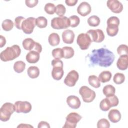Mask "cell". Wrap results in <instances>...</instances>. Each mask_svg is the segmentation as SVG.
<instances>
[{"label":"cell","instance_id":"cell-1","mask_svg":"<svg viewBox=\"0 0 128 128\" xmlns=\"http://www.w3.org/2000/svg\"><path fill=\"white\" fill-rule=\"evenodd\" d=\"M114 58L112 52L103 48L94 49L89 54L90 61L92 65H97L104 68L110 66L114 62Z\"/></svg>","mask_w":128,"mask_h":128},{"label":"cell","instance_id":"cell-2","mask_svg":"<svg viewBox=\"0 0 128 128\" xmlns=\"http://www.w3.org/2000/svg\"><path fill=\"white\" fill-rule=\"evenodd\" d=\"M20 52V47L18 45L14 44L10 47H7L2 51L0 54V58L2 62L12 60L18 57Z\"/></svg>","mask_w":128,"mask_h":128},{"label":"cell","instance_id":"cell-3","mask_svg":"<svg viewBox=\"0 0 128 128\" xmlns=\"http://www.w3.org/2000/svg\"><path fill=\"white\" fill-rule=\"evenodd\" d=\"M16 111L14 104L10 102H6L0 109V120L2 122L8 121L14 112Z\"/></svg>","mask_w":128,"mask_h":128},{"label":"cell","instance_id":"cell-4","mask_svg":"<svg viewBox=\"0 0 128 128\" xmlns=\"http://www.w3.org/2000/svg\"><path fill=\"white\" fill-rule=\"evenodd\" d=\"M51 26L56 30L66 28L70 26V22L66 16L54 18L51 20Z\"/></svg>","mask_w":128,"mask_h":128},{"label":"cell","instance_id":"cell-5","mask_svg":"<svg viewBox=\"0 0 128 128\" xmlns=\"http://www.w3.org/2000/svg\"><path fill=\"white\" fill-rule=\"evenodd\" d=\"M79 94L85 102H90L96 98V92L87 86H82L79 90Z\"/></svg>","mask_w":128,"mask_h":128},{"label":"cell","instance_id":"cell-6","mask_svg":"<svg viewBox=\"0 0 128 128\" xmlns=\"http://www.w3.org/2000/svg\"><path fill=\"white\" fill-rule=\"evenodd\" d=\"M82 116L76 112L70 113L66 117V121L63 128H74L76 124L82 119Z\"/></svg>","mask_w":128,"mask_h":128},{"label":"cell","instance_id":"cell-7","mask_svg":"<svg viewBox=\"0 0 128 128\" xmlns=\"http://www.w3.org/2000/svg\"><path fill=\"white\" fill-rule=\"evenodd\" d=\"M92 42L90 36L86 33H82L78 36L76 42L82 50L88 49Z\"/></svg>","mask_w":128,"mask_h":128},{"label":"cell","instance_id":"cell-8","mask_svg":"<svg viewBox=\"0 0 128 128\" xmlns=\"http://www.w3.org/2000/svg\"><path fill=\"white\" fill-rule=\"evenodd\" d=\"M36 20L34 17H29L25 19L22 24V30L26 34H30L33 32L34 29L36 26Z\"/></svg>","mask_w":128,"mask_h":128},{"label":"cell","instance_id":"cell-9","mask_svg":"<svg viewBox=\"0 0 128 128\" xmlns=\"http://www.w3.org/2000/svg\"><path fill=\"white\" fill-rule=\"evenodd\" d=\"M86 34L90 36L92 42H101L104 38V32L100 29L90 30L87 31Z\"/></svg>","mask_w":128,"mask_h":128},{"label":"cell","instance_id":"cell-10","mask_svg":"<svg viewBox=\"0 0 128 128\" xmlns=\"http://www.w3.org/2000/svg\"><path fill=\"white\" fill-rule=\"evenodd\" d=\"M14 108L17 113H28L32 110V105L30 102L27 101H17L15 102Z\"/></svg>","mask_w":128,"mask_h":128},{"label":"cell","instance_id":"cell-11","mask_svg":"<svg viewBox=\"0 0 128 128\" xmlns=\"http://www.w3.org/2000/svg\"><path fill=\"white\" fill-rule=\"evenodd\" d=\"M78 78L79 75L78 72L75 70H72L66 75L64 80V83L68 86H74L78 80Z\"/></svg>","mask_w":128,"mask_h":128},{"label":"cell","instance_id":"cell-12","mask_svg":"<svg viewBox=\"0 0 128 128\" xmlns=\"http://www.w3.org/2000/svg\"><path fill=\"white\" fill-rule=\"evenodd\" d=\"M108 8L114 13L119 14L123 10V6L122 2L118 0H108L106 2Z\"/></svg>","mask_w":128,"mask_h":128},{"label":"cell","instance_id":"cell-13","mask_svg":"<svg viewBox=\"0 0 128 128\" xmlns=\"http://www.w3.org/2000/svg\"><path fill=\"white\" fill-rule=\"evenodd\" d=\"M77 12L81 16H86L90 14L92 10V8L90 4L86 2H81L77 8Z\"/></svg>","mask_w":128,"mask_h":128},{"label":"cell","instance_id":"cell-14","mask_svg":"<svg viewBox=\"0 0 128 128\" xmlns=\"http://www.w3.org/2000/svg\"><path fill=\"white\" fill-rule=\"evenodd\" d=\"M66 103L72 108L78 109L81 104L79 98L76 96H70L66 98Z\"/></svg>","mask_w":128,"mask_h":128},{"label":"cell","instance_id":"cell-15","mask_svg":"<svg viewBox=\"0 0 128 128\" xmlns=\"http://www.w3.org/2000/svg\"><path fill=\"white\" fill-rule=\"evenodd\" d=\"M62 38L63 42L68 44H71L74 42V34L70 30H66L62 33Z\"/></svg>","mask_w":128,"mask_h":128},{"label":"cell","instance_id":"cell-16","mask_svg":"<svg viewBox=\"0 0 128 128\" xmlns=\"http://www.w3.org/2000/svg\"><path fill=\"white\" fill-rule=\"evenodd\" d=\"M118 68L122 70L127 69L128 66V54L120 56L116 62Z\"/></svg>","mask_w":128,"mask_h":128},{"label":"cell","instance_id":"cell-17","mask_svg":"<svg viewBox=\"0 0 128 128\" xmlns=\"http://www.w3.org/2000/svg\"><path fill=\"white\" fill-rule=\"evenodd\" d=\"M40 53L34 50H30L26 55V60L30 64H35L40 60Z\"/></svg>","mask_w":128,"mask_h":128},{"label":"cell","instance_id":"cell-18","mask_svg":"<svg viewBox=\"0 0 128 128\" xmlns=\"http://www.w3.org/2000/svg\"><path fill=\"white\" fill-rule=\"evenodd\" d=\"M108 119L113 123L118 122L121 118V114L120 111L116 109L111 110L108 114Z\"/></svg>","mask_w":128,"mask_h":128},{"label":"cell","instance_id":"cell-19","mask_svg":"<svg viewBox=\"0 0 128 128\" xmlns=\"http://www.w3.org/2000/svg\"><path fill=\"white\" fill-rule=\"evenodd\" d=\"M64 74L63 68L60 66H53L52 71V76L54 80H60L62 78Z\"/></svg>","mask_w":128,"mask_h":128},{"label":"cell","instance_id":"cell-20","mask_svg":"<svg viewBox=\"0 0 128 128\" xmlns=\"http://www.w3.org/2000/svg\"><path fill=\"white\" fill-rule=\"evenodd\" d=\"M118 32V26L116 24H107L106 33L110 36H116Z\"/></svg>","mask_w":128,"mask_h":128},{"label":"cell","instance_id":"cell-21","mask_svg":"<svg viewBox=\"0 0 128 128\" xmlns=\"http://www.w3.org/2000/svg\"><path fill=\"white\" fill-rule=\"evenodd\" d=\"M36 42L31 38H25L22 42V46L26 50H32L34 48Z\"/></svg>","mask_w":128,"mask_h":128},{"label":"cell","instance_id":"cell-22","mask_svg":"<svg viewBox=\"0 0 128 128\" xmlns=\"http://www.w3.org/2000/svg\"><path fill=\"white\" fill-rule=\"evenodd\" d=\"M48 42L50 46H58L60 42V38L56 33H52L48 36Z\"/></svg>","mask_w":128,"mask_h":128},{"label":"cell","instance_id":"cell-23","mask_svg":"<svg viewBox=\"0 0 128 128\" xmlns=\"http://www.w3.org/2000/svg\"><path fill=\"white\" fill-rule=\"evenodd\" d=\"M27 73L30 78H38L40 74V70L37 66H30L28 68Z\"/></svg>","mask_w":128,"mask_h":128},{"label":"cell","instance_id":"cell-24","mask_svg":"<svg viewBox=\"0 0 128 128\" xmlns=\"http://www.w3.org/2000/svg\"><path fill=\"white\" fill-rule=\"evenodd\" d=\"M88 84L94 88H98L100 86V81L95 75H90L88 78Z\"/></svg>","mask_w":128,"mask_h":128},{"label":"cell","instance_id":"cell-25","mask_svg":"<svg viewBox=\"0 0 128 128\" xmlns=\"http://www.w3.org/2000/svg\"><path fill=\"white\" fill-rule=\"evenodd\" d=\"M102 92L106 97H108L115 94L116 89L111 84H108L104 87Z\"/></svg>","mask_w":128,"mask_h":128},{"label":"cell","instance_id":"cell-26","mask_svg":"<svg viewBox=\"0 0 128 128\" xmlns=\"http://www.w3.org/2000/svg\"><path fill=\"white\" fill-rule=\"evenodd\" d=\"M112 78V74L110 71L105 70L101 72L98 76V78L102 83L109 82Z\"/></svg>","mask_w":128,"mask_h":128},{"label":"cell","instance_id":"cell-27","mask_svg":"<svg viewBox=\"0 0 128 128\" xmlns=\"http://www.w3.org/2000/svg\"><path fill=\"white\" fill-rule=\"evenodd\" d=\"M63 51L64 58L68 59L72 58L74 54V49L70 46H64L62 48Z\"/></svg>","mask_w":128,"mask_h":128},{"label":"cell","instance_id":"cell-28","mask_svg":"<svg viewBox=\"0 0 128 128\" xmlns=\"http://www.w3.org/2000/svg\"><path fill=\"white\" fill-rule=\"evenodd\" d=\"M26 64L22 60H18L14 62V69L17 73L22 72L25 69Z\"/></svg>","mask_w":128,"mask_h":128},{"label":"cell","instance_id":"cell-29","mask_svg":"<svg viewBox=\"0 0 128 128\" xmlns=\"http://www.w3.org/2000/svg\"><path fill=\"white\" fill-rule=\"evenodd\" d=\"M112 107L110 102L107 98L102 99L100 104V109L104 112H106Z\"/></svg>","mask_w":128,"mask_h":128},{"label":"cell","instance_id":"cell-30","mask_svg":"<svg viewBox=\"0 0 128 128\" xmlns=\"http://www.w3.org/2000/svg\"><path fill=\"white\" fill-rule=\"evenodd\" d=\"M88 24L90 26H98L100 22V18L96 16H90L87 20Z\"/></svg>","mask_w":128,"mask_h":128},{"label":"cell","instance_id":"cell-31","mask_svg":"<svg viewBox=\"0 0 128 128\" xmlns=\"http://www.w3.org/2000/svg\"><path fill=\"white\" fill-rule=\"evenodd\" d=\"M36 26L40 28H44L47 26L48 20L44 16H38L36 20Z\"/></svg>","mask_w":128,"mask_h":128},{"label":"cell","instance_id":"cell-32","mask_svg":"<svg viewBox=\"0 0 128 128\" xmlns=\"http://www.w3.org/2000/svg\"><path fill=\"white\" fill-rule=\"evenodd\" d=\"M14 22L10 19H6L2 22V29L6 32L12 30L14 27Z\"/></svg>","mask_w":128,"mask_h":128},{"label":"cell","instance_id":"cell-33","mask_svg":"<svg viewBox=\"0 0 128 128\" xmlns=\"http://www.w3.org/2000/svg\"><path fill=\"white\" fill-rule=\"evenodd\" d=\"M125 80V76L124 75L120 72H117L116 73L113 78L114 82L117 84H122Z\"/></svg>","mask_w":128,"mask_h":128},{"label":"cell","instance_id":"cell-34","mask_svg":"<svg viewBox=\"0 0 128 128\" xmlns=\"http://www.w3.org/2000/svg\"><path fill=\"white\" fill-rule=\"evenodd\" d=\"M66 12L65 6L62 4H58L55 8V13L59 16V17L64 16Z\"/></svg>","mask_w":128,"mask_h":128},{"label":"cell","instance_id":"cell-35","mask_svg":"<svg viewBox=\"0 0 128 128\" xmlns=\"http://www.w3.org/2000/svg\"><path fill=\"white\" fill-rule=\"evenodd\" d=\"M52 56L54 58L61 59L64 58L62 50V48H59L54 49L52 50Z\"/></svg>","mask_w":128,"mask_h":128},{"label":"cell","instance_id":"cell-36","mask_svg":"<svg viewBox=\"0 0 128 128\" xmlns=\"http://www.w3.org/2000/svg\"><path fill=\"white\" fill-rule=\"evenodd\" d=\"M56 6L54 4L47 3L46 4L44 9L46 14H53L55 13Z\"/></svg>","mask_w":128,"mask_h":128},{"label":"cell","instance_id":"cell-37","mask_svg":"<svg viewBox=\"0 0 128 128\" xmlns=\"http://www.w3.org/2000/svg\"><path fill=\"white\" fill-rule=\"evenodd\" d=\"M70 22V26L72 28L76 27L80 22V18L77 16H72L68 18Z\"/></svg>","mask_w":128,"mask_h":128},{"label":"cell","instance_id":"cell-38","mask_svg":"<svg viewBox=\"0 0 128 128\" xmlns=\"http://www.w3.org/2000/svg\"><path fill=\"white\" fill-rule=\"evenodd\" d=\"M110 127V124L108 120H107L106 118H102L97 122V128H109Z\"/></svg>","mask_w":128,"mask_h":128},{"label":"cell","instance_id":"cell-39","mask_svg":"<svg viewBox=\"0 0 128 128\" xmlns=\"http://www.w3.org/2000/svg\"><path fill=\"white\" fill-rule=\"evenodd\" d=\"M128 47L126 44H120V45L116 50L118 54L120 56L128 54Z\"/></svg>","mask_w":128,"mask_h":128},{"label":"cell","instance_id":"cell-40","mask_svg":"<svg viewBox=\"0 0 128 128\" xmlns=\"http://www.w3.org/2000/svg\"><path fill=\"white\" fill-rule=\"evenodd\" d=\"M25 20L24 18L19 16L16 18L14 20V24L16 27L18 29V30H21L22 29V24L23 22V21Z\"/></svg>","mask_w":128,"mask_h":128},{"label":"cell","instance_id":"cell-41","mask_svg":"<svg viewBox=\"0 0 128 128\" xmlns=\"http://www.w3.org/2000/svg\"><path fill=\"white\" fill-rule=\"evenodd\" d=\"M109 100L112 107L116 106L118 104V97L114 94L108 97H106Z\"/></svg>","mask_w":128,"mask_h":128},{"label":"cell","instance_id":"cell-42","mask_svg":"<svg viewBox=\"0 0 128 128\" xmlns=\"http://www.w3.org/2000/svg\"><path fill=\"white\" fill-rule=\"evenodd\" d=\"M107 24H116L118 26L120 24V20L116 16H111L109 18L106 22Z\"/></svg>","mask_w":128,"mask_h":128},{"label":"cell","instance_id":"cell-43","mask_svg":"<svg viewBox=\"0 0 128 128\" xmlns=\"http://www.w3.org/2000/svg\"><path fill=\"white\" fill-rule=\"evenodd\" d=\"M51 64L52 66H60L62 68H63L64 66L63 62L60 59L58 58H54L52 60Z\"/></svg>","mask_w":128,"mask_h":128},{"label":"cell","instance_id":"cell-44","mask_svg":"<svg viewBox=\"0 0 128 128\" xmlns=\"http://www.w3.org/2000/svg\"><path fill=\"white\" fill-rule=\"evenodd\" d=\"M38 1V0H26V4L28 8H33L37 5Z\"/></svg>","mask_w":128,"mask_h":128},{"label":"cell","instance_id":"cell-45","mask_svg":"<svg viewBox=\"0 0 128 128\" xmlns=\"http://www.w3.org/2000/svg\"><path fill=\"white\" fill-rule=\"evenodd\" d=\"M32 50H34V51H36V52H38V53H40L42 52V46L38 42H36L34 48H33Z\"/></svg>","mask_w":128,"mask_h":128},{"label":"cell","instance_id":"cell-46","mask_svg":"<svg viewBox=\"0 0 128 128\" xmlns=\"http://www.w3.org/2000/svg\"><path fill=\"white\" fill-rule=\"evenodd\" d=\"M38 128H50V126L49 124L46 122L44 121H42L38 123Z\"/></svg>","mask_w":128,"mask_h":128},{"label":"cell","instance_id":"cell-47","mask_svg":"<svg viewBox=\"0 0 128 128\" xmlns=\"http://www.w3.org/2000/svg\"><path fill=\"white\" fill-rule=\"evenodd\" d=\"M78 2V0H66L65 1V2L67 6H75Z\"/></svg>","mask_w":128,"mask_h":128},{"label":"cell","instance_id":"cell-48","mask_svg":"<svg viewBox=\"0 0 128 128\" xmlns=\"http://www.w3.org/2000/svg\"><path fill=\"white\" fill-rule=\"evenodd\" d=\"M0 47L2 48L6 44V38L2 35L0 36Z\"/></svg>","mask_w":128,"mask_h":128},{"label":"cell","instance_id":"cell-49","mask_svg":"<svg viewBox=\"0 0 128 128\" xmlns=\"http://www.w3.org/2000/svg\"><path fill=\"white\" fill-rule=\"evenodd\" d=\"M33 128V126L31 125L30 124H21L19 126H18V128Z\"/></svg>","mask_w":128,"mask_h":128}]
</instances>
